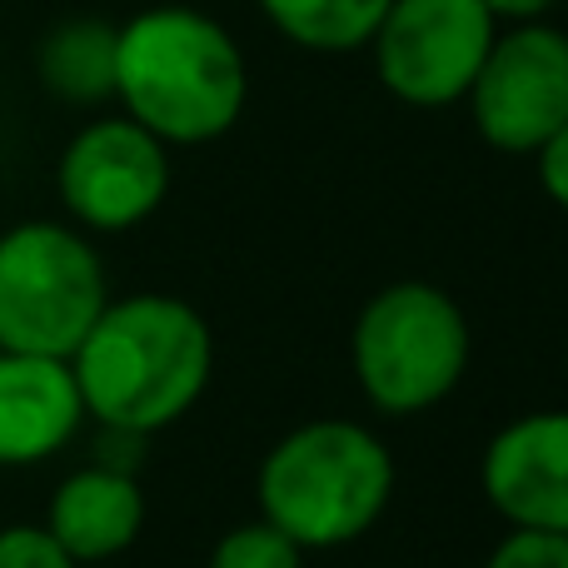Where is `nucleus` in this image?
<instances>
[{"mask_svg": "<svg viewBox=\"0 0 568 568\" xmlns=\"http://www.w3.org/2000/svg\"><path fill=\"white\" fill-rule=\"evenodd\" d=\"M85 419L100 429L150 434L180 424L215 374V334L180 294H125L100 310L70 354Z\"/></svg>", "mask_w": 568, "mask_h": 568, "instance_id": "f257e3e1", "label": "nucleus"}, {"mask_svg": "<svg viewBox=\"0 0 568 568\" xmlns=\"http://www.w3.org/2000/svg\"><path fill=\"white\" fill-rule=\"evenodd\" d=\"M115 100L165 145H210L245 115L250 70L215 16L155 0L120 26Z\"/></svg>", "mask_w": 568, "mask_h": 568, "instance_id": "f03ea898", "label": "nucleus"}, {"mask_svg": "<svg viewBox=\"0 0 568 568\" xmlns=\"http://www.w3.org/2000/svg\"><path fill=\"white\" fill-rule=\"evenodd\" d=\"M394 454L354 419H310L260 459V519L304 554L344 549L384 519L394 499Z\"/></svg>", "mask_w": 568, "mask_h": 568, "instance_id": "7ed1b4c3", "label": "nucleus"}, {"mask_svg": "<svg viewBox=\"0 0 568 568\" xmlns=\"http://www.w3.org/2000/svg\"><path fill=\"white\" fill-rule=\"evenodd\" d=\"M469 344V320L449 290L429 280H399L364 300L349 334V364L374 409L409 419L459 389Z\"/></svg>", "mask_w": 568, "mask_h": 568, "instance_id": "20e7f679", "label": "nucleus"}, {"mask_svg": "<svg viewBox=\"0 0 568 568\" xmlns=\"http://www.w3.org/2000/svg\"><path fill=\"white\" fill-rule=\"evenodd\" d=\"M110 304L100 250L70 220H20L0 235V349L70 359Z\"/></svg>", "mask_w": 568, "mask_h": 568, "instance_id": "39448f33", "label": "nucleus"}, {"mask_svg": "<svg viewBox=\"0 0 568 568\" xmlns=\"http://www.w3.org/2000/svg\"><path fill=\"white\" fill-rule=\"evenodd\" d=\"M499 20L484 0H389L374 30V70L394 100L414 110H444L469 95Z\"/></svg>", "mask_w": 568, "mask_h": 568, "instance_id": "423d86ee", "label": "nucleus"}, {"mask_svg": "<svg viewBox=\"0 0 568 568\" xmlns=\"http://www.w3.org/2000/svg\"><path fill=\"white\" fill-rule=\"evenodd\" d=\"M70 225L85 235H125L170 195V145L130 115H100L70 135L55 165Z\"/></svg>", "mask_w": 568, "mask_h": 568, "instance_id": "0eeeda50", "label": "nucleus"}, {"mask_svg": "<svg viewBox=\"0 0 568 568\" xmlns=\"http://www.w3.org/2000/svg\"><path fill=\"white\" fill-rule=\"evenodd\" d=\"M464 100L484 145L499 155H539L568 120V30L544 20L499 30Z\"/></svg>", "mask_w": 568, "mask_h": 568, "instance_id": "6e6552de", "label": "nucleus"}, {"mask_svg": "<svg viewBox=\"0 0 568 568\" xmlns=\"http://www.w3.org/2000/svg\"><path fill=\"white\" fill-rule=\"evenodd\" d=\"M479 489L509 529L568 539V409L509 419L479 459Z\"/></svg>", "mask_w": 568, "mask_h": 568, "instance_id": "1a4fd4ad", "label": "nucleus"}, {"mask_svg": "<svg viewBox=\"0 0 568 568\" xmlns=\"http://www.w3.org/2000/svg\"><path fill=\"white\" fill-rule=\"evenodd\" d=\"M85 424L70 359L0 349V469L55 459Z\"/></svg>", "mask_w": 568, "mask_h": 568, "instance_id": "9d476101", "label": "nucleus"}, {"mask_svg": "<svg viewBox=\"0 0 568 568\" xmlns=\"http://www.w3.org/2000/svg\"><path fill=\"white\" fill-rule=\"evenodd\" d=\"M145 529V494L140 479L110 464H85L65 474L45 504V534L70 554L80 568L110 564L125 549H135Z\"/></svg>", "mask_w": 568, "mask_h": 568, "instance_id": "9b49d317", "label": "nucleus"}, {"mask_svg": "<svg viewBox=\"0 0 568 568\" xmlns=\"http://www.w3.org/2000/svg\"><path fill=\"white\" fill-rule=\"evenodd\" d=\"M115 40L120 26L100 16H70L45 30L36 50L40 85L65 105H105L115 100Z\"/></svg>", "mask_w": 568, "mask_h": 568, "instance_id": "f8f14e48", "label": "nucleus"}, {"mask_svg": "<svg viewBox=\"0 0 568 568\" xmlns=\"http://www.w3.org/2000/svg\"><path fill=\"white\" fill-rule=\"evenodd\" d=\"M255 6L290 45L314 55H349L369 50L389 0H255Z\"/></svg>", "mask_w": 568, "mask_h": 568, "instance_id": "ddd939ff", "label": "nucleus"}, {"mask_svg": "<svg viewBox=\"0 0 568 568\" xmlns=\"http://www.w3.org/2000/svg\"><path fill=\"white\" fill-rule=\"evenodd\" d=\"M205 568H304V549L284 539L275 524L250 519V524H235V529L210 549Z\"/></svg>", "mask_w": 568, "mask_h": 568, "instance_id": "4468645a", "label": "nucleus"}, {"mask_svg": "<svg viewBox=\"0 0 568 568\" xmlns=\"http://www.w3.org/2000/svg\"><path fill=\"white\" fill-rule=\"evenodd\" d=\"M484 568H568V539L564 534H534V529H509Z\"/></svg>", "mask_w": 568, "mask_h": 568, "instance_id": "2eb2a0df", "label": "nucleus"}, {"mask_svg": "<svg viewBox=\"0 0 568 568\" xmlns=\"http://www.w3.org/2000/svg\"><path fill=\"white\" fill-rule=\"evenodd\" d=\"M0 568H80L45 534V524H6L0 529Z\"/></svg>", "mask_w": 568, "mask_h": 568, "instance_id": "dca6fc26", "label": "nucleus"}, {"mask_svg": "<svg viewBox=\"0 0 568 568\" xmlns=\"http://www.w3.org/2000/svg\"><path fill=\"white\" fill-rule=\"evenodd\" d=\"M539 185L559 210H568V120L539 145Z\"/></svg>", "mask_w": 568, "mask_h": 568, "instance_id": "f3484780", "label": "nucleus"}, {"mask_svg": "<svg viewBox=\"0 0 568 568\" xmlns=\"http://www.w3.org/2000/svg\"><path fill=\"white\" fill-rule=\"evenodd\" d=\"M559 6V0H484V10H489L494 20H509V26H524V20H544L549 10Z\"/></svg>", "mask_w": 568, "mask_h": 568, "instance_id": "a211bd4d", "label": "nucleus"}]
</instances>
